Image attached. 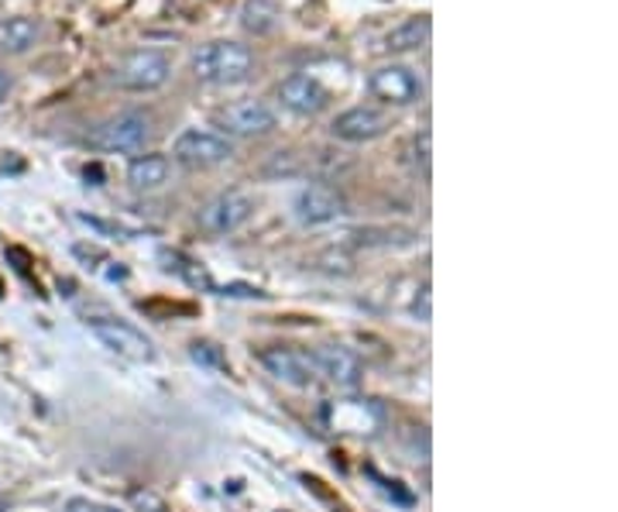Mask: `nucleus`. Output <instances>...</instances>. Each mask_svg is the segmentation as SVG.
<instances>
[{"label":"nucleus","instance_id":"nucleus-1","mask_svg":"<svg viewBox=\"0 0 618 512\" xmlns=\"http://www.w3.org/2000/svg\"><path fill=\"white\" fill-rule=\"evenodd\" d=\"M193 76L200 83H210V86H234V83H245L251 73H254V56L248 45L241 41H230V38H221V41H206L193 52Z\"/></svg>","mask_w":618,"mask_h":512},{"label":"nucleus","instance_id":"nucleus-2","mask_svg":"<svg viewBox=\"0 0 618 512\" xmlns=\"http://www.w3.org/2000/svg\"><path fill=\"white\" fill-rule=\"evenodd\" d=\"M169 76H173L169 59L155 49H138L114 66L110 83L121 90H131V93H152L169 83Z\"/></svg>","mask_w":618,"mask_h":512},{"label":"nucleus","instance_id":"nucleus-3","mask_svg":"<svg viewBox=\"0 0 618 512\" xmlns=\"http://www.w3.org/2000/svg\"><path fill=\"white\" fill-rule=\"evenodd\" d=\"M148 138H152V124H148L145 114L128 110V114H117V118L93 128L86 142H90V148H97V152L124 155V152H141Z\"/></svg>","mask_w":618,"mask_h":512},{"label":"nucleus","instance_id":"nucleus-4","mask_svg":"<svg viewBox=\"0 0 618 512\" xmlns=\"http://www.w3.org/2000/svg\"><path fill=\"white\" fill-rule=\"evenodd\" d=\"M86 331L97 337L110 355L117 358H128V361H138L145 365L155 358V344L141 334L138 328H131L128 320H117V317H93L86 320Z\"/></svg>","mask_w":618,"mask_h":512},{"label":"nucleus","instance_id":"nucleus-5","mask_svg":"<svg viewBox=\"0 0 618 512\" xmlns=\"http://www.w3.org/2000/svg\"><path fill=\"white\" fill-rule=\"evenodd\" d=\"M176 162H182L186 169H213L224 166V162L234 155L230 138H224L221 131H206V128H186L176 145H173Z\"/></svg>","mask_w":618,"mask_h":512},{"label":"nucleus","instance_id":"nucleus-6","mask_svg":"<svg viewBox=\"0 0 618 512\" xmlns=\"http://www.w3.org/2000/svg\"><path fill=\"white\" fill-rule=\"evenodd\" d=\"M368 90L375 100H382L389 107H413L423 100V76L413 66L389 62V66H378L368 76Z\"/></svg>","mask_w":618,"mask_h":512},{"label":"nucleus","instance_id":"nucleus-7","mask_svg":"<svg viewBox=\"0 0 618 512\" xmlns=\"http://www.w3.org/2000/svg\"><path fill=\"white\" fill-rule=\"evenodd\" d=\"M258 365L269 371L272 379L285 382V385H296V389H306L313 385L320 376H317V365H313V355L309 352H299V347H261L258 352Z\"/></svg>","mask_w":618,"mask_h":512},{"label":"nucleus","instance_id":"nucleus-8","mask_svg":"<svg viewBox=\"0 0 618 512\" xmlns=\"http://www.w3.org/2000/svg\"><path fill=\"white\" fill-rule=\"evenodd\" d=\"M251 214H254V200L241 190H227L221 197H213L200 211V227L213 238L234 235L237 227H245L251 221Z\"/></svg>","mask_w":618,"mask_h":512},{"label":"nucleus","instance_id":"nucleus-9","mask_svg":"<svg viewBox=\"0 0 618 512\" xmlns=\"http://www.w3.org/2000/svg\"><path fill=\"white\" fill-rule=\"evenodd\" d=\"M392 128L389 114L382 107H371V104H361V107H350L344 114H337L330 131L341 142H350V145H365V142H375V138H382L385 131Z\"/></svg>","mask_w":618,"mask_h":512},{"label":"nucleus","instance_id":"nucleus-10","mask_svg":"<svg viewBox=\"0 0 618 512\" xmlns=\"http://www.w3.org/2000/svg\"><path fill=\"white\" fill-rule=\"evenodd\" d=\"M313 355V365H317V376L326 379V382H334L341 389H354L361 382L365 376V368H361V358L350 352V347L344 344H323L317 347V352H309Z\"/></svg>","mask_w":618,"mask_h":512},{"label":"nucleus","instance_id":"nucleus-11","mask_svg":"<svg viewBox=\"0 0 618 512\" xmlns=\"http://www.w3.org/2000/svg\"><path fill=\"white\" fill-rule=\"evenodd\" d=\"M221 128L224 138H258V134H269L275 128V110L265 100H241V104H230L227 110H221Z\"/></svg>","mask_w":618,"mask_h":512},{"label":"nucleus","instance_id":"nucleus-12","mask_svg":"<svg viewBox=\"0 0 618 512\" xmlns=\"http://www.w3.org/2000/svg\"><path fill=\"white\" fill-rule=\"evenodd\" d=\"M278 100H282L285 110L299 114V118H313V114H320L330 104V93L323 90L320 80L306 76V73H293L289 80H282Z\"/></svg>","mask_w":618,"mask_h":512},{"label":"nucleus","instance_id":"nucleus-13","mask_svg":"<svg viewBox=\"0 0 618 512\" xmlns=\"http://www.w3.org/2000/svg\"><path fill=\"white\" fill-rule=\"evenodd\" d=\"M341 214H344V200L330 190V186H306L296 197V217L306 227L334 224Z\"/></svg>","mask_w":618,"mask_h":512},{"label":"nucleus","instance_id":"nucleus-14","mask_svg":"<svg viewBox=\"0 0 618 512\" xmlns=\"http://www.w3.org/2000/svg\"><path fill=\"white\" fill-rule=\"evenodd\" d=\"M41 38V25L32 14H4L0 17V52L4 56H25Z\"/></svg>","mask_w":618,"mask_h":512},{"label":"nucleus","instance_id":"nucleus-15","mask_svg":"<svg viewBox=\"0 0 618 512\" xmlns=\"http://www.w3.org/2000/svg\"><path fill=\"white\" fill-rule=\"evenodd\" d=\"M169 158L165 155H138L131 158V166H128V182L134 186V190H158V186L169 182Z\"/></svg>","mask_w":618,"mask_h":512},{"label":"nucleus","instance_id":"nucleus-16","mask_svg":"<svg viewBox=\"0 0 618 512\" xmlns=\"http://www.w3.org/2000/svg\"><path fill=\"white\" fill-rule=\"evenodd\" d=\"M430 32H433V21L426 14L409 17V21H402V25H395L385 35V49L389 52H416V49H423L426 41H430Z\"/></svg>","mask_w":618,"mask_h":512},{"label":"nucleus","instance_id":"nucleus-17","mask_svg":"<svg viewBox=\"0 0 618 512\" xmlns=\"http://www.w3.org/2000/svg\"><path fill=\"white\" fill-rule=\"evenodd\" d=\"M241 25L251 35H269L278 25V8L272 4V0H248V4L241 8Z\"/></svg>","mask_w":618,"mask_h":512},{"label":"nucleus","instance_id":"nucleus-18","mask_svg":"<svg viewBox=\"0 0 618 512\" xmlns=\"http://www.w3.org/2000/svg\"><path fill=\"white\" fill-rule=\"evenodd\" d=\"M368 409L371 406H350V403H341L330 409V420H334L337 430H347V433H368Z\"/></svg>","mask_w":618,"mask_h":512},{"label":"nucleus","instance_id":"nucleus-19","mask_svg":"<svg viewBox=\"0 0 618 512\" xmlns=\"http://www.w3.org/2000/svg\"><path fill=\"white\" fill-rule=\"evenodd\" d=\"M189 355H193V361H200L203 368H213V371H227V358L221 355V347H217V344L197 341L193 347H189Z\"/></svg>","mask_w":618,"mask_h":512},{"label":"nucleus","instance_id":"nucleus-20","mask_svg":"<svg viewBox=\"0 0 618 512\" xmlns=\"http://www.w3.org/2000/svg\"><path fill=\"white\" fill-rule=\"evenodd\" d=\"M416 166L423 172H430V131L416 134Z\"/></svg>","mask_w":618,"mask_h":512},{"label":"nucleus","instance_id":"nucleus-21","mask_svg":"<svg viewBox=\"0 0 618 512\" xmlns=\"http://www.w3.org/2000/svg\"><path fill=\"white\" fill-rule=\"evenodd\" d=\"M66 512H117V509L100 505V502H90V499H69V502H66Z\"/></svg>","mask_w":618,"mask_h":512},{"label":"nucleus","instance_id":"nucleus-22","mask_svg":"<svg viewBox=\"0 0 618 512\" xmlns=\"http://www.w3.org/2000/svg\"><path fill=\"white\" fill-rule=\"evenodd\" d=\"M8 93H11V76L4 73V69H0V104L8 100Z\"/></svg>","mask_w":618,"mask_h":512},{"label":"nucleus","instance_id":"nucleus-23","mask_svg":"<svg viewBox=\"0 0 618 512\" xmlns=\"http://www.w3.org/2000/svg\"><path fill=\"white\" fill-rule=\"evenodd\" d=\"M0 512H8V509H4V502H0Z\"/></svg>","mask_w":618,"mask_h":512}]
</instances>
